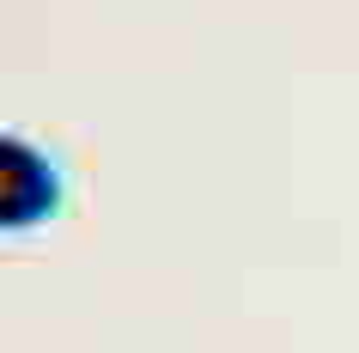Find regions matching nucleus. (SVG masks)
<instances>
[{
    "instance_id": "f257e3e1",
    "label": "nucleus",
    "mask_w": 359,
    "mask_h": 353,
    "mask_svg": "<svg viewBox=\"0 0 359 353\" xmlns=\"http://www.w3.org/2000/svg\"><path fill=\"white\" fill-rule=\"evenodd\" d=\"M61 207V177L31 140H0V225L6 232H31Z\"/></svg>"
}]
</instances>
